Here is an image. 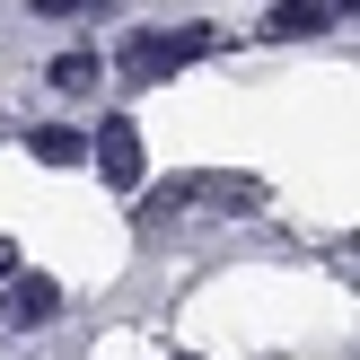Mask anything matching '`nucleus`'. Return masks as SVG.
Listing matches in <instances>:
<instances>
[{"label": "nucleus", "mask_w": 360, "mask_h": 360, "mask_svg": "<svg viewBox=\"0 0 360 360\" xmlns=\"http://www.w3.org/2000/svg\"><path fill=\"white\" fill-rule=\"evenodd\" d=\"M326 9H334V0H281V9H273V35H308V27H326Z\"/></svg>", "instance_id": "nucleus-2"}, {"label": "nucleus", "mask_w": 360, "mask_h": 360, "mask_svg": "<svg viewBox=\"0 0 360 360\" xmlns=\"http://www.w3.org/2000/svg\"><path fill=\"white\" fill-rule=\"evenodd\" d=\"M0 273H9V246H0Z\"/></svg>", "instance_id": "nucleus-7"}, {"label": "nucleus", "mask_w": 360, "mask_h": 360, "mask_svg": "<svg viewBox=\"0 0 360 360\" xmlns=\"http://www.w3.org/2000/svg\"><path fill=\"white\" fill-rule=\"evenodd\" d=\"M97 167L115 176V185H132V176H141V150H132V123H105V132H97Z\"/></svg>", "instance_id": "nucleus-1"}, {"label": "nucleus", "mask_w": 360, "mask_h": 360, "mask_svg": "<svg viewBox=\"0 0 360 360\" xmlns=\"http://www.w3.org/2000/svg\"><path fill=\"white\" fill-rule=\"evenodd\" d=\"M35 158H44V167H70V158H79V132H35Z\"/></svg>", "instance_id": "nucleus-5"}, {"label": "nucleus", "mask_w": 360, "mask_h": 360, "mask_svg": "<svg viewBox=\"0 0 360 360\" xmlns=\"http://www.w3.org/2000/svg\"><path fill=\"white\" fill-rule=\"evenodd\" d=\"M9 316H18V326H35V316H53V281H18V290H9Z\"/></svg>", "instance_id": "nucleus-3"}, {"label": "nucleus", "mask_w": 360, "mask_h": 360, "mask_svg": "<svg viewBox=\"0 0 360 360\" xmlns=\"http://www.w3.org/2000/svg\"><path fill=\"white\" fill-rule=\"evenodd\" d=\"M53 88H70V97H79V88H97V53H70V62H53Z\"/></svg>", "instance_id": "nucleus-4"}, {"label": "nucleus", "mask_w": 360, "mask_h": 360, "mask_svg": "<svg viewBox=\"0 0 360 360\" xmlns=\"http://www.w3.org/2000/svg\"><path fill=\"white\" fill-rule=\"evenodd\" d=\"M44 18H79V9H97V0H35Z\"/></svg>", "instance_id": "nucleus-6"}]
</instances>
